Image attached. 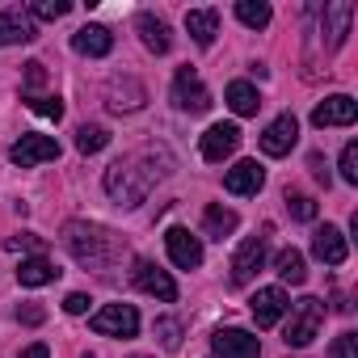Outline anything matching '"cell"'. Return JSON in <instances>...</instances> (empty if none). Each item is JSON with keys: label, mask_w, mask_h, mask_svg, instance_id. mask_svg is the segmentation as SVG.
Instances as JSON below:
<instances>
[{"label": "cell", "mask_w": 358, "mask_h": 358, "mask_svg": "<svg viewBox=\"0 0 358 358\" xmlns=\"http://www.w3.org/2000/svg\"><path fill=\"white\" fill-rule=\"evenodd\" d=\"M173 173V156L164 148H139L122 160H114L106 169V194L118 203V207H139L148 199V190L156 182H164V177Z\"/></svg>", "instance_id": "6da1fadb"}, {"label": "cell", "mask_w": 358, "mask_h": 358, "mask_svg": "<svg viewBox=\"0 0 358 358\" xmlns=\"http://www.w3.org/2000/svg\"><path fill=\"white\" fill-rule=\"evenodd\" d=\"M64 245L85 270H97V274H110V266L122 257V241L110 228H97V224H85V220L64 224Z\"/></svg>", "instance_id": "7a4b0ae2"}, {"label": "cell", "mask_w": 358, "mask_h": 358, "mask_svg": "<svg viewBox=\"0 0 358 358\" xmlns=\"http://www.w3.org/2000/svg\"><path fill=\"white\" fill-rule=\"evenodd\" d=\"M287 312H291V320H287L282 341H287L291 350L312 345V341H316V333H320V324H324V303H320L316 295H303V299H295Z\"/></svg>", "instance_id": "3957f363"}, {"label": "cell", "mask_w": 358, "mask_h": 358, "mask_svg": "<svg viewBox=\"0 0 358 358\" xmlns=\"http://www.w3.org/2000/svg\"><path fill=\"white\" fill-rule=\"evenodd\" d=\"M93 333H101V337H135L139 333V312L131 308V303H106V308H97L93 312Z\"/></svg>", "instance_id": "277c9868"}, {"label": "cell", "mask_w": 358, "mask_h": 358, "mask_svg": "<svg viewBox=\"0 0 358 358\" xmlns=\"http://www.w3.org/2000/svg\"><path fill=\"white\" fill-rule=\"evenodd\" d=\"M173 106L186 110V114L211 110V93H207V85L199 80L194 68H177V76H173Z\"/></svg>", "instance_id": "5b68a950"}, {"label": "cell", "mask_w": 358, "mask_h": 358, "mask_svg": "<svg viewBox=\"0 0 358 358\" xmlns=\"http://www.w3.org/2000/svg\"><path fill=\"white\" fill-rule=\"evenodd\" d=\"M266 245H270V228H262V236H245L241 241V249L232 257V282L236 287L253 282V274L266 266Z\"/></svg>", "instance_id": "8992f818"}, {"label": "cell", "mask_w": 358, "mask_h": 358, "mask_svg": "<svg viewBox=\"0 0 358 358\" xmlns=\"http://www.w3.org/2000/svg\"><path fill=\"white\" fill-rule=\"evenodd\" d=\"M211 350H215V358H262V341L249 329H215Z\"/></svg>", "instance_id": "52a82bcc"}, {"label": "cell", "mask_w": 358, "mask_h": 358, "mask_svg": "<svg viewBox=\"0 0 358 358\" xmlns=\"http://www.w3.org/2000/svg\"><path fill=\"white\" fill-rule=\"evenodd\" d=\"M287 308H291V299H287L282 287H262V291L249 299V312H253L257 329H274V324L287 316Z\"/></svg>", "instance_id": "ba28073f"}, {"label": "cell", "mask_w": 358, "mask_h": 358, "mask_svg": "<svg viewBox=\"0 0 358 358\" xmlns=\"http://www.w3.org/2000/svg\"><path fill=\"white\" fill-rule=\"evenodd\" d=\"M13 164H22V169H34V164H47V160H59V143L51 139V135H22L17 143H13Z\"/></svg>", "instance_id": "9c48e42d"}, {"label": "cell", "mask_w": 358, "mask_h": 358, "mask_svg": "<svg viewBox=\"0 0 358 358\" xmlns=\"http://www.w3.org/2000/svg\"><path fill=\"white\" fill-rule=\"evenodd\" d=\"M164 249H169L173 266H182V270H199L203 266V245H199V236H190V228H169L164 232Z\"/></svg>", "instance_id": "30bf717a"}, {"label": "cell", "mask_w": 358, "mask_h": 358, "mask_svg": "<svg viewBox=\"0 0 358 358\" xmlns=\"http://www.w3.org/2000/svg\"><path fill=\"white\" fill-rule=\"evenodd\" d=\"M358 118V101L354 97H345V93H333V97H324L316 110H312V127H350Z\"/></svg>", "instance_id": "8fae6325"}, {"label": "cell", "mask_w": 358, "mask_h": 358, "mask_svg": "<svg viewBox=\"0 0 358 358\" xmlns=\"http://www.w3.org/2000/svg\"><path fill=\"white\" fill-rule=\"evenodd\" d=\"M295 139H299L295 114H278V118L262 131V152H266V156H287V152L295 148Z\"/></svg>", "instance_id": "7c38bea8"}, {"label": "cell", "mask_w": 358, "mask_h": 358, "mask_svg": "<svg viewBox=\"0 0 358 358\" xmlns=\"http://www.w3.org/2000/svg\"><path fill=\"white\" fill-rule=\"evenodd\" d=\"M203 160H211V164H220L224 156H232L236 148H241V127L236 122H215L207 135H203Z\"/></svg>", "instance_id": "4fadbf2b"}, {"label": "cell", "mask_w": 358, "mask_h": 358, "mask_svg": "<svg viewBox=\"0 0 358 358\" xmlns=\"http://www.w3.org/2000/svg\"><path fill=\"white\" fill-rule=\"evenodd\" d=\"M131 278H135V287H139L143 295H156V299H164V303L177 299V282H173L160 266H152V262H135Z\"/></svg>", "instance_id": "5bb4252c"}, {"label": "cell", "mask_w": 358, "mask_h": 358, "mask_svg": "<svg viewBox=\"0 0 358 358\" xmlns=\"http://www.w3.org/2000/svg\"><path fill=\"white\" fill-rule=\"evenodd\" d=\"M143 101H148V93H143V85H139L135 76H114L110 89H106V106H110L114 114H131V110H139Z\"/></svg>", "instance_id": "9a60e30c"}, {"label": "cell", "mask_w": 358, "mask_h": 358, "mask_svg": "<svg viewBox=\"0 0 358 358\" xmlns=\"http://www.w3.org/2000/svg\"><path fill=\"white\" fill-rule=\"evenodd\" d=\"M224 186H228V194H257L266 186V169L257 160H236L224 173Z\"/></svg>", "instance_id": "2e32d148"}, {"label": "cell", "mask_w": 358, "mask_h": 358, "mask_svg": "<svg viewBox=\"0 0 358 358\" xmlns=\"http://www.w3.org/2000/svg\"><path fill=\"white\" fill-rule=\"evenodd\" d=\"M312 253L324 262V266H341L345 257H350V245H345V236H341V228H333V224H324L316 236H312Z\"/></svg>", "instance_id": "e0dca14e"}, {"label": "cell", "mask_w": 358, "mask_h": 358, "mask_svg": "<svg viewBox=\"0 0 358 358\" xmlns=\"http://www.w3.org/2000/svg\"><path fill=\"white\" fill-rule=\"evenodd\" d=\"M38 30H34V17L30 13H17V9H5L0 13V47H13V43H34Z\"/></svg>", "instance_id": "ac0fdd59"}, {"label": "cell", "mask_w": 358, "mask_h": 358, "mask_svg": "<svg viewBox=\"0 0 358 358\" xmlns=\"http://www.w3.org/2000/svg\"><path fill=\"white\" fill-rule=\"evenodd\" d=\"M72 51H80V55H89V59H101V55L114 51V34H110L106 26H80V30L72 34Z\"/></svg>", "instance_id": "d6986e66"}, {"label": "cell", "mask_w": 358, "mask_h": 358, "mask_svg": "<svg viewBox=\"0 0 358 358\" xmlns=\"http://www.w3.org/2000/svg\"><path fill=\"white\" fill-rule=\"evenodd\" d=\"M186 30H190V38L199 47H211L215 34H220V13L215 9H190L186 13Z\"/></svg>", "instance_id": "ffe728a7"}, {"label": "cell", "mask_w": 358, "mask_h": 358, "mask_svg": "<svg viewBox=\"0 0 358 358\" xmlns=\"http://www.w3.org/2000/svg\"><path fill=\"white\" fill-rule=\"evenodd\" d=\"M236 224H241V215H236L232 207H220V203H211V207L203 211V232H207L211 241H224V236H232V232H236Z\"/></svg>", "instance_id": "44dd1931"}, {"label": "cell", "mask_w": 358, "mask_h": 358, "mask_svg": "<svg viewBox=\"0 0 358 358\" xmlns=\"http://www.w3.org/2000/svg\"><path fill=\"white\" fill-rule=\"evenodd\" d=\"M139 38H143V47L148 51H156V55H164L169 47H173V34H169V26L160 22V17H152V13H139Z\"/></svg>", "instance_id": "7402d4cb"}, {"label": "cell", "mask_w": 358, "mask_h": 358, "mask_svg": "<svg viewBox=\"0 0 358 358\" xmlns=\"http://www.w3.org/2000/svg\"><path fill=\"white\" fill-rule=\"evenodd\" d=\"M228 106H232V114H241V118H253L257 110H262V93L249 85V80H232L228 85Z\"/></svg>", "instance_id": "603a6c76"}, {"label": "cell", "mask_w": 358, "mask_h": 358, "mask_svg": "<svg viewBox=\"0 0 358 358\" xmlns=\"http://www.w3.org/2000/svg\"><path fill=\"white\" fill-rule=\"evenodd\" d=\"M55 278H59V270H55L51 257H26V262L17 266V282H22V287H47V282H55Z\"/></svg>", "instance_id": "cb8c5ba5"}, {"label": "cell", "mask_w": 358, "mask_h": 358, "mask_svg": "<svg viewBox=\"0 0 358 358\" xmlns=\"http://www.w3.org/2000/svg\"><path fill=\"white\" fill-rule=\"evenodd\" d=\"M350 17L354 9L345 5V0H333V5H324V22H329V47H341L345 34H350Z\"/></svg>", "instance_id": "d4e9b609"}, {"label": "cell", "mask_w": 358, "mask_h": 358, "mask_svg": "<svg viewBox=\"0 0 358 358\" xmlns=\"http://www.w3.org/2000/svg\"><path fill=\"white\" fill-rule=\"evenodd\" d=\"M274 270H278V278L291 282V287H299V282L308 278V262H303L299 249H282V253L274 257Z\"/></svg>", "instance_id": "484cf974"}, {"label": "cell", "mask_w": 358, "mask_h": 358, "mask_svg": "<svg viewBox=\"0 0 358 358\" xmlns=\"http://www.w3.org/2000/svg\"><path fill=\"white\" fill-rule=\"evenodd\" d=\"M236 17L249 26V30H266L270 26V5H266V0H236Z\"/></svg>", "instance_id": "4316f807"}, {"label": "cell", "mask_w": 358, "mask_h": 358, "mask_svg": "<svg viewBox=\"0 0 358 358\" xmlns=\"http://www.w3.org/2000/svg\"><path fill=\"white\" fill-rule=\"evenodd\" d=\"M110 143V131L106 127H93V122H85L80 131H76V148L85 152V156H93V152H101Z\"/></svg>", "instance_id": "83f0119b"}, {"label": "cell", "mask_w": 358, "mask_h": 358, "mask_svg": "<svg viewBox=\"0 0 358 358\" xmlns=\"http://www.w3.org/2000/svg\"><path fill=\"white\" fill-rule=\"evenodd\" d=\"M287 211H291V220L312 224V220H316V199H312V194H291V190H287Z\"/></svg>", "instance_id": "f1b7e54d"}, {"label": "cell", "mask_w": 358, "mask_h": 358, "mask_svg": "<svg viewBox=\"0 0 358 358\" xmlns=\"http://www.w3.org/2000/svg\"><path fill=\"white\" fill-rule=\"evenodd\" d=\"M68 9H72L68 0H30V17H38V22H59Z\"/></svg>", "instance_id": "f546056e"}, {"label": "cell", "mask_w": 358, "mask_h": 358, "mask_svg": "<svg viewBox=\"0 0 358 358\" xmlns=\"http://www.w3.org/2000/svg\"><path fill=\"white\" fill-rule=\"evenodd\" d=\"M152 329H156V337H160V345H164V350H177V345H182V320L160 316Z\"/></svg>", "instance_id": "4dcf8cb0"}, {"label": "cell", "mask_w": 358, "mask_h": 358, "mask_svg": "<svg viewBox=\"0 0 358 358\" xmlns=\"http://www.w3.org/2000/svg\"><path fill=\"white\" fill-rule=\"evenodd\" d=\"M5 249H9V253H34V257H43L47 241H43V236H34V232H17V236H9V241H5Z\"/></svg>", "instance_id": "1f68e13d"}, {"label": "cell", "mask_w": 358, "mask_h": 358, "mask_svg": "<svg viewBox=\"0 0 358 358\" xmlns=\"http://www.w3.org/2000/svg\"><path fill=\"white\" fill-rule=\"evenodd\" d=\"M26 106H30L34 114H43V118H55V122L64 118V101H59V97H38V93H30Z\"/></svg>", "instance_id": "d6a6232c"}, {"label": "cell", "mask_w": 358, "mask_h": 358, "mask_svg": "<svg viewBox=\"0 0 358 358\" xmlns=\"http://www.w3.org/2000/svg\"><path fill=\"white\" fill-rule=\"evenodd\" d=\"M341 177H345L350 186H358V143L341 148Z\"/></svg>", "instance_id": "836d02e7"}, {"label": "cell", "mask_w": 358, "mask_h": 358, "mask_svg": "<svg viewBox=\"0 0 358 358\" xmlns=\"http://www.w3.org/2000/svg\"><path fill=\"white\" fill-rule=\"evenodd\" d=\"M333 354L337 358H358V333H341L337 345H333Z\"/></svg>", "instance_id": "e575fe53"}, {"label": "cell", "mask_w": 358, "mask_h": 358, "mask_svg": "<svg viewBox=\"0 0 358 358\" xmlns=\"http://www.w3.org/2000/svg\"><path fill=\"white\" fill-rule=\"evenodd\" d=\"M89 303H93L89 295H80V291H72V295L64 299V312H68V316H85V312H89Z\"/></svg>", "instance_id": "d590c367"}, {"label": "cell", "mask_w": 358, "mask_h": 358, "mask_svg": "<svg viewBox=\"0 0 358 358\" xmlns=\"http://www.w3.org/2000/svg\"><path fill=\"white\" fill-rule=\"evenodd\" d=\"M17 320L22 324H43L47 320V308L43 303H26V308H17Z\"/></svg>", "instance_id": "8d00e7d4"}, {"label": "cell", "mask_w": 358, "mask_h": 358, "mask_svg": "<svg viewBox=\"0 0 358 358\" xmlns=\"http://www.w3.org/2000/svg\"><path fill=\"white\" fill-rule=\"evenodd\" d=\"M308 164H312V177H316V182H324V186H329V164H324V156H320V152H312V156H308Z\"/></svg>", "instance_id": "74e56055"}, {"label": "cell", "mask_w": 358, "mask_h": 358, "mask_svg": "<svg viewBox=\"0 0 358 358\" xmlns=\"http://www.w3.org/2000/svg\"><path fill=\"white\" fill-rule=\"evenodd\" d=\"M43 80H47V72H43V64H38V59H34V64H26V85H30V89H38Z\"/></svg>", "instance_id": "f35d334b"}, {"label": "cell", "mask_w": 358, "mask_h": 358, "mask_svg": "<svg viewBox=\"0 0 358 358\" xmlns=\"http://www.w3.org/2000/svg\"><path fill=\"white\" fill-rule=\"evenodd\" d=\"M22 358H51V350H47L43 341H34V345H26V350H22Z\"/></svg>", "instance_id": "ab89813d"}]
</instances>
